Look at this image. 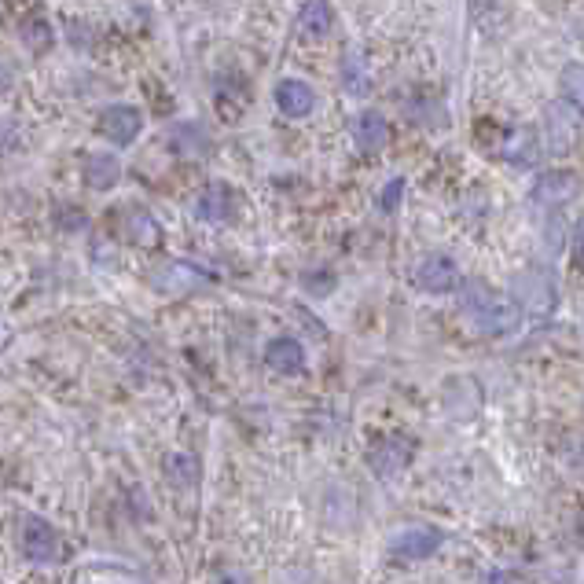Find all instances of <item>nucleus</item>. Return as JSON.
I'll list each match as a JSON object with an SVG mask.
<instances>
[{"mask_svg": "<svg viewBox=\"0 0 584 584\" xmlns=\"http://www.w3.org/2000/svg\"><path fill=\"white\" fill-rule=\"evenodd\" d=\"M441 529H430V526H419V529H405L401 537L394 540V551L401 559H430L434 551L441 548Z\"/></svg>", "mask_w": 584, "mask_h": 584, "instance_id": "4468645a", "label": "nucleus"}, {"mask_svg": "<svg viewBox=\"0 0 584 584\" xmlns=\"http://www.w3.org/2000/svg\"><path fill=\"white\" fill-rule=\"evenodd\" d=\"M8 85H12V70H8L4 63H0V92L8 89Z\"/></svg>", "mask_w": 584, "mask_h": 584, "instance_id": "c85d7f7f", "label": "nucleus"}, {"mask_svg": "<svg viewBox=\"0 0 584 584\" xmlns=\"http://www.w3.org/2000/svg\"><path fill=\"white\" fill-rule=\"evenodd\" d=\"M482 584H518V581L511 577V573H504V570H489Z\"/></svg>", "mask_w": 584, "mask_h": 584, "instance_id": "a878e982", "label": "nucleus"}, {"mask_svg": "<svg viewBox=\"0 0 584 584\" xmlns=\"http://www.w3.org/2000/svg\"><path fill=\"white\" fill-rule=\"evenodd\" d=\"M412 283L427 294H449V291H456V283H460V265H456L449 254H427V258H419V265L412 269Z\"/></svg>", "mask_w": 584, "mask_h": 584, "instance_id": "20e7f679", "label": "nucleus"}, {"mask_svg": "<svg viewBox=\"0 0 584 584\" xmlns=\"http://www.w3.org/2000/svg\"><path fill=\"white\" fill-rule=\"evenodd\" d=\"M56 221H59V228H67V232H81V228L89 225V217L81 214L78 206H63Z\"/></svg>", "mask_w": 584, "mask_h": 584, "instance_id": "393cba45", "label": "nucleus"}, {"mask_svg": "<svg viewBox=\"0 0 584 584\" xmlns=\"http://www.w3.org/2000/svg\"><path fill=\"white\" fill-rule=\"evenodd\" d=\"M217 584H247V581H243L239 573H221V577H217Z\"/></svg>", "mask_w": 584, "mask_h": 584, "instance_id": "cd10ccee", "label": "nucleus"}, {"mask_svg": "<svg viewBox=\"0 0 584 584\" xmlns=\"http://www.w3.org/2000/svg\"><path fill=\"white\" fill-rule=\"evenodd\" d=\"M100 133L118 147L136 144V136L144 133V114L129 107V103H114L100 111Z\"/></svg>", "mask_w": 584, "mask_h": 584, "instance_id": "39448f33", "label": "nucleus"}, {"mask_svg": "<svg viewBox=\"0 0 584 584\" xmlns=\"http://www.w3.org/2000/svg\"><path fill=\"white\" fill-rule=\"evenodd\" d=\"M460 305L467 320H471L482 335H511L522 320V305L511 302L507 294L493 291L489 283L482 280H467L460 291Z\"/></svg>", "mask_w": 584, "mask_h": 584, "instance_id": "f257e3e1", "label": "nucleus"}, {"mask_svg": "<svg viewBox=\"0 0 584 584\" xmlns=\"http://www.w3.org/2000/svg\"><path fill=\"white\" fill-rule=\"evenodd\" d=\"M515 294H518V305L522 309H529V313H551L555 309V283L544 276V272H522L515 280Z\"/></svg>", "mask_w": 584, "mask_h": 584, "instance_id": "1a4fd4ad", "label": "nucleus"}, {"mask_svg": "<svg viewBox=\"0 0 584 584\" xmlns=\"http://www.w3.org/2000/svg\"><path fill=\"white\" fill-rule=\"evenodd\" d=\"M342 89L349 96H368L371 92V67L364 63L357 48H349L346 59H342Z\"/></svg>", "mask_w": 584, "mask_h": 584, "instance_id": "6ab92c4d", "label": "nucleus"}, {"mask_svg": "<svg viewBox=\"0 0 584 584\" xmlns=\"http://www.w3.org/2000/svg\"><path fill=\"white\" fill-rule=\"evenodd\" d=\"M401 199H405V180L401 177H394L386 188H382V199H379V206L386 210V214H394L397 206H401Z\"/></svg>", "mask_w": 584, "mask_h": 584, "instance_id": "b1692460", "label": "nucleus"}, {"mask_svg": "<svg viewBox=\"0 0 584 584\" xmlns=\"http://www.w3.org/2000/svg\"><path fill=\"white\" fill-rule=\"evenodd\" d=\"M19 548L30 562L37 566H48V562H59L63 555V540H59L56 526L41 515H26L23 526H19Z\"/></svg>", "mask_w": 584, "mask_h": 584, "instance_id": "f03ea898", "label": "nucleus"}, {"mask_svg": "<svg viewBox=\"0 0 584 584\" xmlns=\"http://www.w3.org/2000/svg\"><path fill=\"white\" fill-rule=\"evenodd\" d=\"M500 151H504V158H511V162H533V133H529V129H511Z\"/></svg>", "mask_w": 584, "mask_h": 584, "instance_id": "4be33fe9", "label": "nucleus"}, {"mask_svg": "<svg viewBox=\"0 0 584 584\" xmlns=\"http://www.w3.org/2000/svg\"><path fill=\"white\" fill-rule=\"evenodd\" d=\"M206 283V276L195 265H184V261H169L166 269L158 272L155 276V287L158 291H173V294H180V291H195V287H203Z\"/></svg>", "mask_w": 584, "mask_h": 584, "instance_id": "f3484780", "label": "nucleus"}, {"mask_svg": "<svg viewBox=\"0 0 584 584\" xmlns=\"http://www.w3.org/2000/svg\"><path fill=\"white\" fill-rule=\"evenodd\" d=\"M559 92H562V100L584 111V63H570V67H562Z\"/></svg>", "mask_w": 584, "mask_h": 584, "instance_id": "412c9836", "label": "nucleus"}, {"mask_svg": "<svg viewBox=\"0 0 584 584\" xmlns=\"http://www.w3.org/2000/svg\"><path fill=\"white\" fill-rule=\"evenodd\" d=\"M195 217L206 221V225H225L236 217V191L228 188L225 180H214L210 188L195 199Z\"/></svg>", "mask_w": 584, "mask_h": 584, "instance_id": "6e6552de", "label": "nucleus"}, {"mask_svg": "<svg viewBox=\"0 0 584 584\" xmlns=\"http://www.w3.org/2000/svg\"><path fill=\"white\" fill-rule=\"evenodd\" d=\"M276 107H280L287 118H305V114H313L316 107V92L309 81H298V78H283L276 85Z\"/></svg>", "mask_w": 584, "mask_h": 584, "instance_id": "9d476101", "label": "nucleus"}, {"mask_svg": "<svg viewBox=\"0 0 584 584\" xmlns=\"http://www.w3.org/2000/svg\"><path fill=\"white\" fill-rule=\"evenodd\" d=\"M544 144L548 151L555 155H570L573 144H577V136H581V122H577V111H570V103L566 100H555L548 103V111H544Z\"/></svg>", "mask_w": 584, "mask_h": 584, "instance_id": "7ed1b4c3", "label": "nucleus"}, {"mask_svg": "<svg viewBox=\"0 0 584 584\" xmlns=\"http://www.w3.org/2000/svg\"><path fill=\"white\" fill-rule=\"evenodd\" d=\"M353 144L364 151V155H375L382 147L390 144V125L379 111H360L353 118Z\"/></svg>", "mask_w": 584, "mask_h": 584, "instance_id": "9b49d317", "label": "nucleus"}, {"mask_svg": "<svg viewBox=\"0 0 584 584\" xmlns=\"http://www.w3.org/2000/svg\"><path fill=\"white\" fill-rule=\"evenodd\" d=\"M577 188H581L577 173H570V169H548V173H540L537 177V184H533L529 195H533V203L537 206H562L577 195Z\"/></svg>", "mask_w": 584, "mask_h": 584, "instance_id": "0eeeda50", "label": "nucleus"}, {"mask_svg": "<svg viewBox=\"0 0 584 584\" xmlns=\"http://www.w3.org/2000/svg\"><path fill=\"white\" fill-rule=\"evenodd\" d=\"M412 438H401V434H390V438H382L375 449H371V471L379 474V478H397V474H405L408 460H412Z\"/></svg>", "mask_w": 584, "mask_h": 584, "instance_id": "423d86ee", "label": "nucleus"}, {"mask_svg": "<svg viewBox=\"0 0 584 584\" xmlns=\"http://www.w3.org/2000/svg\"><path fill=\"white\" fill-rule=\"evenodd\" d=\"M19 34H23V45L30 48V52H48V48H52V26H48L45 19H26Z\"/></svg>", "mask_w": 584, "mask_h": 584, "instance_id": "5701e85b", "label": "nucleus"}, {"mask_svg": "<svg viewBox=\"0 0 584 584\" xmlns=\"http://www.w3.org/2000/svg\"><path fill=\"white\" fill-rule=\"evenodd\" d=\"M125 239L136 243V247H155V243H162V225L144 210H133L125 217Z\"/></svg>", "mask_w": 584, "mask_h": 584, "instance_id": "aec40b11", "label": "nucleus"}, {"mask_svg": "<svg viewBox=\"0 0 584 584\" xmlns=\"http://www.w3.org/2000/svg\"><path fill=\"white\" fill-rule=\"evenodd\" d=\"M169 147H173V155L180 158H203L210 151V133H206L199 122H180L169 129Z\"/></svg>", "mask_w": 584, "mask_h": 584, "instance_id": "ddd939ff", "label": "nucleus"}, {"mask_svg": "<svg viewBox=\"0 0 584 584\" xmlns=\"http://www.w3.org/2000/svg\"><path fill=\"white\" fill-rule=\"evenodd\" d=\"M335 26V12L327 0H305V8L298 12V30L305 37H327Z\"/></svg>", "mask_w": 584, "mask_h": 584, "instance_id": "a211bd4d", "label": "nucleus"}, {"mask_svg": "<svg viewBox=\"0 0 584 584\" xmlns=\"http://www.w3.org/2000/svg\"><path fill=\"white\" fill-rule=\"evenodd\" d=\"M85 184H89L92 191H111L118 180H122V162L114 155H107V151H92L89 158H85Z\"/></svg>", "mask_w": 584, "mask_h": 584, "instance_id": "2eb2a0df", "label": "nucleus"}, {"mask_svg": "<svg viewBox=\"0 0 584 584\" xmlns=\"http://www.w3.org/2000/svg\"><path fill=\"white\" fill-rule=\"evenodd\" d=\"M162 471H166V482L173 489H180V493H191V489H199V482H203V467H199V460L191 452H173Z\"/></svg>", "mask_w": 584, "mask_h": 584, "instance_id": "dca6fc26", "label": "nucleus"}, {"mask_svg": "<svg viewBox=\"0 0 584 584\" xmlns=\"http://www.w3.org/2000/svg\"><path fill=\"white\" fill-rule=\"evenodd\" d=\"M573 254H577V258H584V221L577 225V232H573Z\"/></svg>", "mask_w": 584, "mask_h": 584, "instance_id": "bb28decb", "label": "nucleus"}, {"mask_svg": "<svg viewBox=\"0 0 584 584\" xmlns=\"http://www.w3.org/2000/svg\"><path fill=\"white\" fill-rule=\"evenodd\" d=\"M265 364H269L272 371H280V375H298V371H305V349L298 338H272L269 346H265Z\"/></svg>", "mask_w": 584, "mask_h": 584, "instance_id": "f8f14e48", "label": "nucleus"}]
</instances>
